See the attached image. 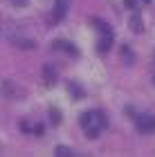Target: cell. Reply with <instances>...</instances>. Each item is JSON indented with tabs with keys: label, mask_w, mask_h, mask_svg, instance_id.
<instances>
[{
	"label": "cell",
	"mask_w": 155,
	"mask_h": 157,
	"mask_svg": "<svg viewBox=\"0 0 155 157\" xmlns=\"http://www.w3.org/2000/svg\"><path fill=\"white\" fill-rule=\"evenodd\" d=\"M79 126L86 130V135L90 139H97L106 130L108 119H106V115L99 112V110H90V112H83V115L79 117Z\"/></svg>",
	"instance_id": "cell-1"
},
{
	"label": "cell",
	"mask_w": 155,
	"mask_h": 157,
	"mask_svg": "<svg viewBox=\"0 0 155 157\" xmlns=\"http://www.w3.org/2000/svg\"><path fill=\"white\" fill-rule=\"evenodd\" d=\"M56 155H59V157H70V155H74L72 151H70V148H65V146H59V148H56Z\"/></svg>",
	"instance_id": "cell-8"
},
{
	"label": "cell",
	"mask_w": 155,
	"mask_h": 157,
	"mask_svg": "<svg viewBox=\"0 0 155 157\" xmlns=\"http://www.w3.org/2000/svg\"><path fill=\"white\" fill-rule=\"evenodd\" d=\"M54 47H56V49H65V52H70L72 56L79 54V52H76V47H72V43H65V40H56Z\"/></svg>",
	"instance_id": "cell-5"
},
{
	"label": "cell",
	"mask_w": 155,
	"mask_h": 157,
	"mask_svg": "<svg viewBox=\"0 0 155 157\" xmlns=\"http://www.w3.org/2000/svg\"><path fill=\"white\" fill-rule=\"evenodd\" d=\"M68 0H54V9H52V23H61L68 13Z\"/></svg>",
	"instance_id": "cell-4"
},
{
	"label": "cell",
	"mask_w": 155,
	"mask_h": 157,
	"mask_svg": "<svg viewBox=\"0 0 155 157\" xmlns=\"http://www.w3.org/2000/svg\"><path fill=\"white\" fill-rule=\"evenodd\" d=\"M124 2H126V7H128V9H139V7L149 5L151 0H124Z\"/></svg>",
	"instance_id": "cell-6"
},
{
	"label": "cell",
	"mask_w": 155,
	"mask_h": 157,
	"mask_svg": "<svg viewBox=\"0 0 155 157\" xmlns=\"http://www.w3.org/2000/svg\"><path fill=\"white\" fill-rule=\"evenodd\" d=\"M135 126L139 132H153L155 130V115L151 112H139L135 117Z\"/></svg>",
	"instance_id": "cell-3"
},
{
	"label": "cell",
	"mask_w": 155,
	"mask_h": 157,
	"mask_svg": "<svg viewBox=\"0 0 155 157\" xmlns=\"http://www.w3.org/2000/svg\"><path fill=\"white\" fill-rule=\"evenodd\" d=\"M92 25L97 27V34H99V38H97V49H99V52H108L110 45H112V29H110V25L103 23V20H99V18H95Z\"/></svg>",
	"instance_id": "cell-2"
},
{
	"label": "cell",
	"mask_w": 155,
	"mask_h": 157,
	"mask_svg": "<svg viewBox=\"0 0 155 157\" xmlns=\"http://www.w3.org/2000/svg\"><path fill=\"white\" fill-rule=\"evenodd\" d=\"M130 29L135 32V34H139V32H142V18H139L137 13H135V16L130 18Z\"/></svg>",
	"instance_id": "cell-7"
}]
</instances>
